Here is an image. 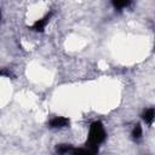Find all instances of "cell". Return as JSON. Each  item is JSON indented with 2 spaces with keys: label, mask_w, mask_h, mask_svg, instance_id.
Here are the masks:
<instances>
[{
  "label": "cell",
  "mask_w": 155,
  "mask_h": 155,
  "mask_svg": "<svg viewBox=\"0 0 155 155\" xmlns=\"http://www.w3.org/2000/svg\"><path fill=\"white\" fill-rule=\"evenodd\" d=\"M143 120L148 124V125H151L153 120H154V108H149L144 111L143 114Z\"/></svg>",
  "instance_id": "277c9868"
},
{
  "label": "cell",
  "mask_w": 155,
  "mask_h": 155,
  "mask_svg": "<svg viewBox=\"0 0 155 155\" xmlns=\"http://www.w3.org/2000/svg\"><path fill=\"white\" fill-rule=\"evenodd\" d=\"M73 147L69 145V144H59L56 147V151L59 153V154H68V153H73Z\"/></svg>",
  "instance_id": "5b68a950"
},
{
  "label": "cell",
  "mask_w": 155,
  "mask_h": 155,
  "mask_svg": "<svg viewBox=\"0 0 155 155\" xmlns=\"http://www.w3.org/2000/svg\"><path fill=\"white\" fill-rule=\"evenodd\" d=\"M111 1H113V5H114L115 8L121 10V8L126 7V6H128L131 0H111Z\"/></svg>",
  "instance_id": "8992f818"
},
{
  "label": "cell",
  "mask_w": 155,
  "mask_h": 155,
  "mask_svg": "<svg viewBox=\"0 0 155 155\" xmlns=\"http://www.w3.org/2000/svg\"><path fill=\"white\" fill-rule=\"evenodd\" d=\"M0 75H7V76H10V71H6V70H0Z\"/></svg>",
  "instance_id": "ba28073f"
},
{
  "label": "cell",
  "mask_w": 155,
  "mask_h": 155,
  "mask_svg": "<svg viewBox=\"0 0 155 155\" xmlns=\"http://www.w3.org/2000/svg\"><path fill=\"white\" fill-rule=\"evenodd\" d=\"M0 18H1V15H0Z\"/></svg>",
  "instance_id": "9c48e42d"
},
{
  "label": "cell",
  "mask_w": 155,
  "mask_h": 155,
  "mask_svg": "<svg viewBox=\"0 0 155 155\" xmlns=\"http://www.w3.org/2000/svg\"><path fill=\"white\" fill-rule=\"evenodd\" d=\"M107 137V133L104 131V127L101 121H94L90 126V133L88 139L86 142V149L90 151V154H96L98 151V145L104 142Z\"/></svg>",
  "instance_id": "6da1fadb"
},
{
  "label": "cell",
  "mask_w": 155,
  "mask_h": 155,
  "mask_svg": "<svg viewBox=\"0 0 155 155\" xmlns=\"http://www.w3.org/2000/svg\"><path fill=\"white\" fill-rule=\"evenodd\" d=\"M68 125H69V119L63 117V116L53 117L50 121V127L52 128H62V127H67Z\"/></svg>",
  "instance_id": "7a4b0ae2"
},
{
  "label": "cell",
  "mask_w": 155,
  "mask_h": 155,
  "mask_svg": "<svg viewBox=\"0 0 155 155\" xmlns=\"http://www.w3.org/2000/svg\"><path fill=\"white\" fill-rule=\"evenodd\" d=\"M132 137L134 139H139L142 137V127H140V125H136L134 126V128L132 131Z\"/></svg>",
  "instance_id": "52a82bcc"
},
{
  "label": "cell",
  "mask_w": 155,
  "mask_h": 155,
  "mask_svg": "<svg viewBox=\"0 0 155 155\" xmlns=\"http://www.w3.org/2000/svg\"><path fill=\"white\" fill-rule=\"evenodd\" d=\"M51 15H52V13H48V15H46L44 18H41V19H39V21H36V22L33 24L31 29H33V30H35V31H44L45 25L47 24V22H48V21H50V18H51Z\"/></svg>",
  "instance_id": "3957f363"
}]
</instances>
